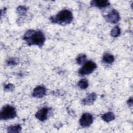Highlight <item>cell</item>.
<instances>
[{
	"mask_svg": "<svg viewBox=\"0 0 133 133\" xmlns=\"http://www.w3.org/2000/svg\"><path fill=\"white\" fill-rule=\"evenodd\" d=\"M23 39L29 46L36 45L42 46L45 41V36L40 31L29 30L24 34Z\"/></svg>",
	"mask_w": 133,
	"mask_h": 133,
	"instance_id": "6da1fadb",
	"label": "cell"
},
{
	"mask_svg": "<svg viewBox=\"0 0 133 133\" xmlns=\"http://www.w3.org/2000/svg\"><path fill=\"white\" fill-rule=\"evenodd\" d=\"M73 16L71 11L64 9L60 11L56 15L50 18L51 22L60 25H65L70 23L73 20Z\"/></svg>",
	"mask_w": 133,
	"mask_h": 133,
	"instance_id": "7a4b0ae2",
	"label": "cell"
},
{
	"mask_svg": "<svg viewBox=\"0 0 133 133\" xmlns=\"http://www.w3.org/2000/svg\"><path fill=\"white\" fill-rule=\"evenodd\" d=\"M17 116L16 109L10 105L4 106L0 112V118L2 120H7L15 118Z\"/></svg>",
	"mask_w": 133,
	"mask_h": 133,
	"instance_id": "3957f363",
	"label": "cell"
},
{
	"mask_svg": "<svg viewBox=\"0 0 133 133\" xmlns=\"http://www.w3.org/2000/svg\"><path fill=\"white\" fill-rule=\"evenodd\" d=\"M97 68L96 64L91 60L86 61L78 70V74L80 75H84L90 74Z\"/></svg>",
	"mask_w": 133,
	"mask_h": 133,
	"instance_id": "277c9868",
	"label": "cell"
},
{
	"mask_svg": "<svg viewBox=\"0 0 133 133\" xmlns=\"http://www.w3.org/2000/svg\"><path fill=\"white\" fill-rule=\"evenodd\" d=\"M105 20L111 23H116L120 20V16L119 13L115 9L112 10L107 15L104 16Z\"/></svg>",
	"mask_w": 133,
	"mask_h": 133,
	"instance_id": "5b68a950",
	"label": "cell"
},
{
	"mask_svg": "<svg viewBox=\"0 0 133 133\" xmlns=\"http://www.w3.org/2000/svg\"><path fill=\"white\" fill-rule=\"evenodd\" d=\"M92 116L89 113H85L83 114L79 119V124L83 127L89 126L92 123Z\"/></svg>",
	"mask_w": 133,
	"mask_h": 133,
	"instance_id": "8992f818",
	"label": "cell"
},
{
	"mask_svg": "<svg viewBox=\"0 0 133 133\" xmlns=\"http://www.w3.org/2000/svg\"><path fill=\"white\" fill-rule=\"evenodd\" d=\"M49 108L48 107H43L39 109L35 114V117L40 121H45L48 117Z\"/></svg>",
	"mask_w": 133,
	"mask_h": 133,
	"instance_id": "52a82bcc",
	"label": "cell"
},
{
	"mask_svg": "<svg viewBox=\"0 0 133 133\" xmlns=\"http://www.w3.org/2000/svg\"><path fill=\"white\" fill-rule=\"evenodd\" d=\"M46 89L43 86H37L33 90L32 96L35 98H42L46 95Z\"/></svg>",
	"mask_w": 133,
	"mask_h": 133,
	"instance_id": "ba28073f",
	"label": "cell"
},
{
	"mask_svg": "<svg viewBox=\"0 0 133 133\" xmlns=\"http://www.w3.org/2000/svg\"><path fill=\"white\" fill-rule=\"evenodd\" d=\"M97 98V95L95 92H92L88 95L85 98L83 99L82 103L84 105H91L94 103Z\"/></svg>",
	"mask_w": 133,
	"mask_h": 133,
	"instance_id": "9c48e42d",
	"label": "cell"
},
{
	"mask_svg": "<svg viewBox=\"0 0 133 133\" xmlns=\"http://www.w3.org/2000/svg\"><path fill=\"white\" fill-rule=\"evenodd\" d=\"M91 5L98 8H104L110 5V3L107 0H96L90 2Z\"/></svg>",
	"mask_w": 133,
	"mask_h": 133,
	"instance_id": "30bf717a",
	"label": "cell"
},
{
	"mask_svg": "<svg viewBox=\"0 0 133 133\" xmlns=\"http://www.w3.org/2000/svg\"><path fill=\"white\" fill-rule=\"evenodd\" d=\"M114 61V56L109 53H105L104 54L102 58V61L105 63L110 64L113 62Z\"/></svg>",
	"mask_w": 133,
	"mask_h": 133,
	"instance_id": "8fae6325",
	"label": "cell"
},
{
	"mask_svg": "<svg viewBox=\"0 0 133 133\" xmlns=\"http://www.w3.org/2000/svg\"><path fill=\"white\" fill-rule=\"evenodd\" d=\"M101 118L104 121L106 122H109L114 119L115 115L113 113L111 112H109L102 115L101 116Z\"/></svg>",
	"mask_w": 133,
	"mask_h": 133,
	"instance_id": "7c38bea8",
	"label": "cell"
},
{
	"mask_svg": "<svg viewBox=\"0 0 133 133\" xmlns=\"http://www.w3.org/2000/svg\"><path fill=\"white\" fill-rule=\"evenodd\" d=\"M21 130V127L20 125L17 124L15 125H11L7 128L8 132H19Z\"/></svg>",
	"mask_w": 133,
	"mask_h": 133,
	"instance_id": "4fadbf2b",
	"label": "cell"
},
{
	"mask_svg": "<svg viewBox=\"0 0 133 133\" xmlns=\"http://www.w3.org/2000/svg\"><path fill=\"white\" fill-rule=\"evenodd\" d=\"M121 34V29L118 26H114L111 31V35L112 37H116Z\"/></svg>",
	"mask_w": 133,
	"mask_h": 133,
	"instance_id": "5bb4252c",
	"label": "cell"
},
{
	"mask_svg": "<svg viewBox=\"0 0 133 133\" xmlns=\"http://www.w3.org/2000/svg\"><path fill=\"white\" fill-rule=\"evenodd\" d=\"M78 87L83 89H86L88 86V81L85 79H81L78 82Z\"/></svg>",
	"mask_w": 133,
	"mask_h": 133,
	"instance_id": "9a60e30c",
	"label": "cell"
},
{
	"mask_svg": "<svg viewBox=\"0 0 133 133\" xmlns=\"http://www.w3.org/2000/svg\"><path fill=\"white\" fill-rule=\"evenodd\" d=\"M86 61V56L84 54L79 55L76 58V62L78 64H84Z\"/></svg>",
	"mask_w": 133,
	"mask_h": 133,
	"instance_id": "2e32d148",
	"label": "cell"
},
{
	"mask_svg": "<svg viewBox=\"0 0 133 133\" xmlns=\"http://www.w3.org/2000/svg\"><path fill=\"white\" fill-rule=\"evenodd\" d=\"M27 11V8L25 6H20L17 8V11L21 16L24 15Z\"/></svg>",
	"mask_w": 133,
	"mask_h": 133,
	"instance_id": "e0dca14e",
	"label": "cell"
},
{
	"mask_svg": "<svg viewBox=\"0 0 133 133\" xmlns=\"http://www.w3.org/2000/svg\"><path fill=\"white\" fill-rule=\"evenodd\" d=\"M15 88V86L12 84H8L5 86L4 89L7 91H12Z\"/></svg>",
	"mask_w": 133,
	"mask_h": 133,
	"instance_id": "ac0fdd59",
	"label": "cell"
},
{
	"mask_svg": "<svg viewBox=\"0 0 133 133\" xmlns=\"http://www.w3.org/2000/svg\"><path fill=\"white\" fill-rule=\"evenodd\" d=\"M7 64L9 65H16L17 63V60L15 58H10L8 61H7Z\"/></svg>",
	"mask_w": 133,
	"mask_h": 133,
	"instance_id": "d6986e66",
	"label": "cell"
},
{
	"mask_svg": "<svg viewBox=\"0 0 133 133\" xmlns=\"http://www.w3.org/2000/svg\"><path fill=\"white\" fill-rule=\"evenodd\" d=\"M127 103L128 104L129 106L130 107H132V97H131L130 99H128V101H127Z\"/></svg>",
	"mask_w": 133,
	"mask_h": 133,
	"instance_id": "ffe728a7",
	"label": "cell"
}]
</instances>
